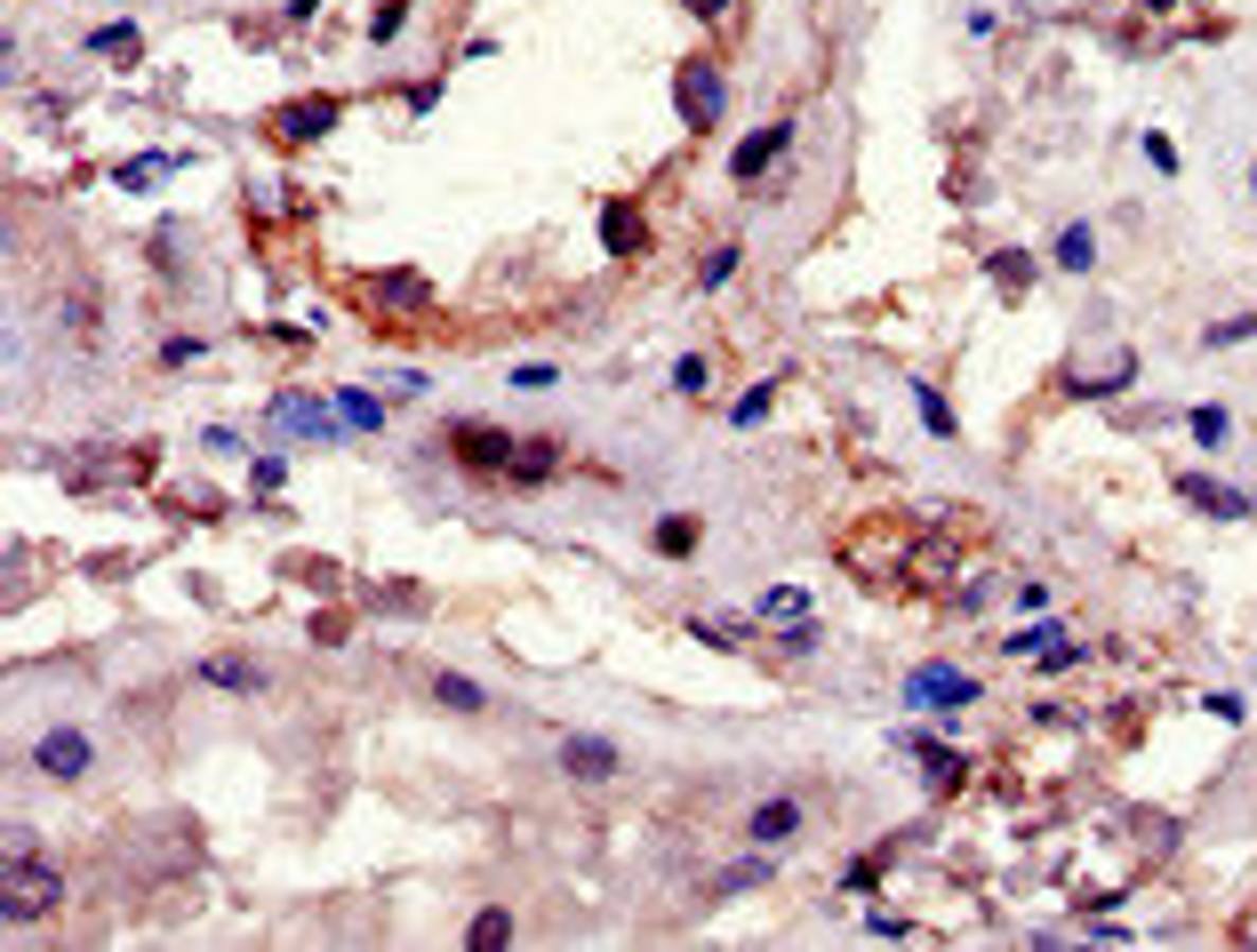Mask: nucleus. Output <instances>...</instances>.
Here are the masks:
<instances>
[{
    "mask_svg": "<svg viewBox=\"0 0 1257 952\" xmlns=\"http://www.w3.org/2000/svg\"><path fill=\"white\" fill-rule=\"evenodd\" d=\"M785 144H793V128H785V121H777V128H761V137H746V144H737V161H730V168H737V184H746V177H761V168L777 161Z\"/></svg>",
    "mask_w": 1257,
    "mask_h": 952,
    "instance_id": "10",
    "label": "nucleus"
},
{
    "mask_svg": "<svg viewBox=\"0 0 1257 952\" xmlns=\"http://www.w3.org/2000/svg\"><path fill=\"white\" fill-rule=\"evenodd\" d=\"M930 785H962V760L937 753V744H930Z\"/></svg>",
    "mask_w": 1257,
    "mask_h": 952,
    "instance_id": "30",
    "label": "nucleus"
},
{
    "mask_svg": "<svg viewBox=\"0 0 1257 952\" xmlns=\"http://www.w3.org/2000/svg\"><path fill=\"white\" fill-rule=\"evenodd\" d=\"M730 416H737V425H761V416H769V384H761V393H746Z\"/></svg>",
    "mask_w": 1257,
    "mask_h": 952,
    "instance_id": "31",
    "label": "nucleus"
},
{
    "mask_svg": "<svg viewBox=\"0 0 1257 952\" xmlns=\"http://www.w3.org/2000/svg\"><path fill=\"white\" fill-rule=\"evenodd\" d=\"M337 416H345L353 432H377V425H384V400H377V393H361V384H353V393H337Z\"/></svg>",
    "mask_w": 1257,
    "mask_h": 952,
    "instance_id": "12",
    "label": "nucleus"
},
{
    "mask_svg": "<svg viewBox=\"0 0 1257 952\" xmlns=\"http://www.w3.org/2000/svg\"><path fill=\"white\" fill-rule=\"evenodd\" d=\"M905 697H913V704H977V681H969V672H953V665H921V672L905 681Z\"/></svg>",
    "mask_w": 1257,
    "mask_h": 952,
    "instance_id": "4",
    "label": "nucleus"
},
{
    "mask_svg": "<svg viewBox=\"0 0 1257 952\" xmlns=\"http://www.w3.org/2000/svg\"><path fill=\"white\" fill-rule=\"evenodd\" d=\"M761 873H769V857H746V864H730V873H721V888H746V881H761Z\"/></svg>",
    "mask_w": 1257,
    "mask_h": 952,
    "instance_id": "29",
    "label": "nucleus"
},
{
    "mask_svg": "<svg viewBox=\"0 0 1257 952\" xmlns=\"http://www.w3.org/2000/svg\"><path fill=\"white\" fill-rule=\"evenodd\" d=\"M1178 497L1193 504V513H1218V521H1250V497L1225 481H1202V472H1178Z\"/></svg>",
    "mask_w": 1257,
    "mask_h": 952,
    "instance_id": "5",
    "label": "nucleus"
},
{
    "mask_svg": "<svg viewBox=\"0 0 1257 952\" xmlns=\"http://www.w3.org/2000/svg\"><path fill=\"white\" fill-rule=\"evenodd\" d=\"M449 449L465 456L473 472H497V465L513 456V441H505V432H489V425H456V432H449Z\"/></svg>",
    "mask_w": 1257,
    "mask_h": 952,
    "instance_id": "7",
    "label": "nucleus"
},
{
    "mask_svg": "<svg viewBox=\"0 0 1257 952\" xmlns=\"http://www.w3.org/2000/svg\"><path fill=\"white\" fill-rule=\"evenodd\" d=\"M793 832H802V801H761V809L746 816V841H761V848L793 841Z\"/></svg>",
    "mask_w": 1257,
    "mask_h": 952,
    "instance_id": "8",
    "label": "nucleus"
},
{
    "mask_svg": "<svg viewBox=\"0 0 1257 952\" xmlns=\"http://www.w3.org/2000/svg\"><path fill=\"white\" fill-rule=\"evenodd\" d=\"M674 384H681V393H697V384H705V360L681 353V360H674Z\"/></svg>",
    "mask_w": 1257,
    "mask_h": 952,
    "instance_id": "28",
    "label": "nucleus"
},
{
    "mask_svg": "<svg viewBox=\"0 0 1257 952\" xmlns=\"http://www.w3.org/2000/svg\"><path fill=\"white\" fill-rule=\"evenodd\" d=\"M689 544H697V521H689V513H665V521H657V553H689Z\"/></svg>",
    "mask_w": 1257,
    "mask_h": 952,
    "instance_id": "17",
    "label": "nucleus"
},
{
    "mask_svg": "<svg viewBox=\"0 0 1257 952\" xmlns=\"http://www.w3.org/2000/svg\"><path fill=\"white\" fill-rule=\"evenodd\" d=\"M201 681H217V688H256V665H240V657H209Z\"/></svg>",
    "mask_w": 1257,
    "mask_h": 952,
    "instance_id": "16",
    "label": "nucleus"
},
{
    "mask_svg": "<svg viewBox=\"0 0 1257 952\" xmlns=\"http://www.w3.org/2000/svg\"><path fill=\"white\" fill-rule=\"evenodd\" d=\"M384 297H393V305H417L425 281H417V272H393V281H384Z\"/></svg>",
    "mask_w": 1257,
    "mask_h": 952,
    "instance_id": "27",
    "label": "nucleus"
},
{
    "mask_svg": "<svg viewBox=\"0 0 1257 952\" xmlns=\"http://www.w3.org/2000/svg\"><path fill=\"white\" fill-rule=\"evenodd\" d=\"M513 384H521V393H545L553 369H545V360H528V369H513Z\"/></svg>",
    "mask_w": 1257,
    "mask_h": 952,
    "instance_id": "32",
    "label": "nucleus"
},
{
    "mask_svg": "<svg viewBox=\"0 0 1257 952\" xmlns=\"http://www.w3.org/2000/svg\"><path fill=\"white\" fill-rule=\"evenodd\" d=\"M721 105H730V80L697 56V65H681V112H689V128H713L721 121Z\"/></svg>",
    "mask_w": 1257,
    "mask_h": 952,
    "instance_id": "3",
    "label": "nucleus"
},
{
    "mask_svg": "<svg viewBox=\"0 0 1257 952\" xmlns=\"http://www.w3.org/2000/svg\"><path fill=\"white\" fill-rule=\"evenodd\" d=\"M697 17H730V0H689Z\"/></svg>",
    "mask_w": 1257,
    "mask_h": 952,
    "instance_id": "33",
    "label": "nucleus"
},
{
    "mask_svg": "<svg viewBox=\"0 0 1257 952\" xmlns=\"http://www.w3.org/2000/svg\"><path fill=\"white\" fill-rule=\"evenodd\" d=\"M328 121H337V105H305V112H289L281 128H289V137H321Z\"/></svg>",
    "mask_w": 1257,
    "mask_h": 952,
    "instance_id": "22",
    "label": "nucleus"
},
{
    "mask_svg": "<svg viewBox=\"0 0 1257 952\" xmlns=\"http://www.w3.org/2000/svg\"><path fill=\"white\" fill-rule=\"evenodd\" d=\"M737 281V249H713L705 265H697V288H730Z\"/></svg>",
    "mask_w": 1257,
    "mask_h": 952,
    "instance_id": "19",
    "label": "nucleus"
},
{
    "mask_svg": "<svg viewBox=\"0 0 1257 952\" xmlns=\"http://www.w3.org/2000/svg\"><path fill=\"white\" fill-rule=\"evenodd\" d=\"M1193 441H1202V449H1218V441H1225V409H1193Z\"/></svg>",
    "mask_w": 1257,
    "mask_h": 952,
    "instance_id": "25",
    "label": "nucleus"
},
{
    "mask_svg": "<svg viewBox=\"0 0 1257 952\" xmlns=\"http://www.w3.org/2000/svg\"><path fill=\"white\" fill-rule=\"evenodd\" d=\"M513 472H521V481H545V472H553V441H521V449H513Z\"/></svg>",
    "mask_w": 1257,
    "mask_h": 952,
    "instance_id": "18",
    "label": "nucleus"
},
{
    "mask_svg": "<svg viewBox=\"0 0 1257 952\" xmlns=\"http://www.w3.org/2000/svg\"><path fill=\"white\" fill-rule=\"evenodd\" d=\"M89 49H112V56H128V49H137V33H128V24H96V33H89Z\"/></svg>",
    "mask_w": 1257,
    "mask_h": 952,
    "instance_id": "24",
    "label": "nucleus"
},
{
    "mask_svg": "<svg viewBox=\"0 0 1257 952\" xmlns=\"http://www.w3.org/2000/svg\"><path fill=\"white\" fill-rule=\"evenodd\" d=\"M56 904H65V881H56V864H33V848H8V920L56 913Z\"/></svg>",
    "mask_w": 1257,
    "mask_h": 952,
    "instance_id": "1",
    "label": "nucleus"
},
{
    "mask_svg": "<svg viewBox=\"0 0 1257 952\" xmlns=\"http://www.w3.org/2000/svg\"><path fill=\"white\" fill-rule=\"evenodd\" d=\"M601 233H609V249H625V256H633V249H641V216H633V209L617 200V209L601 216Z\"/></svg>",
    "mask_w": 1257,
    "mask_h": 952,
    "instance_id": "14",
    "label": "nucleus"
},
{
    "mask_svg": "<svg viewBox=\"0 0 1257 952\" xmlns=\"http://www.w3.org/2000/svg\"><path fill=\"white\" fill-rule=\"evenodd\" d=\"M1250 337H1257V321H1250V312H1234V321H1218L1202 344H1209V353H1225V344H1250Z\"/></svg>",
    "mask_w": 1257,
    "mask_h": 952,
    "instance_id": "20",
    "label": "nucleus"
},
{
    "mask_svg": "<svg viewBox=\"0 0 1257 952\" xmlns=\"http://www.w3.org/2000/svg\"><path fill=\"white\" fill-rule=\"evenodd\" d=\"M273 425H281V432H312V441H328V432L345 425V416H328L312 393H297V400H273Z\"/></svg>",
    "mask_w": 1257,
    "mask_h": 952,
    "instance_id": "9",
    "label": "nucleus"
},
{
    "mask_svg": "<svg viewBox=\"0 0 1257 952\" xmlns=\"http://www.w3.org/2000/svg\"><path fill=\"white\" fill-rule=\"evenodd\" d=\"M1049 641H1057V632H1049V625H1025V632H1009V641H1002V648H1009V657H1041V648H1049Z\"/></svg>",
    "mask_w": 1257,
    "mask_h": 952,
    "instance_id": "23",
    "label": "nucleus"
},
{
    "mask_svg": "<svg viewBox=\"0 0 1257 952\" xmlns=\"http://www.w3.org/2000/svg\"><path fill=\"white\" fill-rule=\"evenodd\" d=\"M89 737L80 729H40V744H33V769L40 776H56V785H73V776H89Z\"/></svg>",
    "mask_w": 1257,
    "mask_h": 952,
    "instance_id": "2",
    "label": "nucleus"
},
{
    "mask_svg": "<svg viewBox=\"0 0 1257 952\" xmlns=\"http://www.w3.org/2000/svg\"><path fill=\"white\" fill-rule=\"evenodd\" d=\"M433 697L449 704V713H489V697H481V688L465 681V672H441V681H433Z\"/></svg>",
    "mask_w": 1257,
    "mask_h": 952,
    "instance_id": "13",
    "label": "nucleus"
},
{
    "mask_svg": "<svg viewBox=\"0 0 1257 952\" xmlns=\"http://www.w3.org/2000/svg\"><path fill=\"white\" fill-rule=\"evenodd\" d=\"M1057 265H1065V272H1097V233H1090V224H1057Z\"/></svg>",
    "mask_w": 1257,
    "mask_h": 952,
    "instance_id": "11",
    "label": "nucleus"
},
{
    "mask_svg": "<svg viewBox=\"0 0 1257 952\" xmlns=\"http://www.w3.org/2000/svg\"><path fill=\"white\" fill-rule=\"evenodd\" d=\"M921 425H930L937 441H953V409H946V393H930V384H921Z\"/></svg>",
    "mask_w": 1257,
    "mask_h": 952,
    "instance_id": "21",
    "label": "nucleus"
},
{
    "mask_svg": "<svg viewBox=\"0 0 1257 952\" xmlns=\"http://www.w3.org/2000/svg\"><path fill=\"white\" fill-rule=\"evenodd\" d=\"M561 769L577 776V785H609V776H617V744H609V737H569L561 744Z\"/></svg>",
    "mask_w": 1257,
    "mask_h": 952,
    "instance_id": "6",
    "label": "nucleus"
},
{
    "mask_svg": "<svg viewBox=\"0 0 1257 952\" xmlns=\"http://www.w3.org/2000/svg\"><path fill=\"white\" fill-rule=\"evenodd\" d=\"M761 616H769V625H793V616H809V593H802V585H777V593L761 600Z\"/></svg>",
    "mask_w": 1257,
    "mask_h": 952,
    "instance_id": "15",
    "label": "nucleus"
},
{
    "mask_svg": "<svg viewBox=\"0 0 1257 952\" xmlns=\"http://www.w3.org/2000/svg\"><path fill=\"white\" fill-rule=\"evenodd\" d=\"M505 936H513L505 913H481V920H473V945H505Z\"/></svg>",
    "mask_w": 1257,
    "mask_h": 952,
    "instance_id": "26",
    "label": "nucleus"
}]
</instances>
